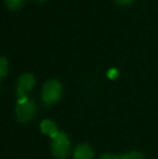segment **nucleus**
<instances>
[{
    "instance_id": "obj_1",
    "label": "nucleus",
    "mask_w": 158,
    "mask_h": 159,
    "mask_svg": "<svg viewBox=\"0 0 158 159\" xmlns=\"http://www.w3.org/2000/svg\"><path fill=\"white\" fill-rule=\"evenodd\" d=\"M51 151H52L53 156L59 159H64L67 157L70 151V142L67 134L60 131L57 135L52 139Z\"/></svg>"
},
{
    "instance_id": "obj_2",
    "label": "nucleus",
    "mask_w": 158,
    "mask_h": 159,
    "mask_svg": "<svg viewBox=\"0 0 158 159\" xmlns=\"http://www.w3.org/2000/svg\"><path fill=\"white\" fill-rule=\"evenodd\" d=\"M62 95V86L57 80L51 79L44 84L42 88V100L47 105L57 102Z\"/></svg>"
},
{
    "instance_id": "obj_3",
    "label": "nucleus",
    "mask_w": 158,
    "mask_h": 159,
    "mask_svg": "<svg viewBox=\"0 0 158 159\" xmlns=\"http://www.w3.org/2000/svg\"><path fill=\"white\" fill-rule=\"evenodd\" d=\"M35 86V77L32 74H23L17 80L16 96L17 103H23L28 100L27 94Z\"/></svg>"
},
{
    "instance_id": "obj_4",
    "label": "nucleus",
    "mask_w": 158,
    "mask_h": 159,
    "mask_svg": "<svg viewBox=\"0 0 158 159\" xmlns=\"http://www.w3.org/2000/svg\"><path fill=\"white\" fill-rule=\"evenodd\" d=\"M35 113H36V105L32 100H27L23 103H17L15 107V116L20 122L30 121Z\"/></svg>"
},
{
    "instance_id": "obj_5",
    "label": "nucleus",
    "mask_w": 158,
    "mask_h": 159,
    "mask_svg": "<svg viewBox=\"0 0 158 159\" xmlns=\"http://www.w3.org/2000/svg\"><path fill=\"white\" fill-rule=\"evenodd\" d=\"M40 130H41L42 133L50 136L51 139L56 136L57 133L60 132L59 130H57V127H56V125L54 124V121H52V120H50V119L42 120L41 124H40Z\"/></svg>"
},
{
    "instance_id": "obj_6",
    "label": "nucleus",
    "mask_w": 158,
    "mask_h": 159,
    "mask_svg": "<svg viewBox=\"0 0 158 159\" xmlns=\"http://www.w3.org/2000/svg\"><path fill=\"white\" fill-rule=\"evenodd\" d=\"M75 159H92L93 149L88 144H80L76 147L74 152Z\"/></svg>"
},
{
    "instance_id": "obj_7",
    "label": "nucleus",
    "mask_w": 158,
    "mask_h": 159,
    "mask_svg": "<svg viewBox=\"0 0 158 159\" xmlns=\"http://www.w3.org/2000/svg\"><path fill=\"white\" fill-rule=\"evenodd\" d=\"M119 159H145L141 153L138 152H131V153H126L119 156Z\"/></svg>"
},
{
    "instance_id": "obj_8",
    "label": "nucleus",
    "mask_w": 158,
    "mask_h": 159,
    "mask_svg": "<svg viewBox=\"0 0 158 159\" xmlns=\"http://www.w3.org/2000/svg\"><path fill=\"white\" fill-rule=\"evenodd\" d=\"M24 0H6V4L10 10H16L20 9L23 4Z\"/></svg>"
},
{
    "instance_id": "obj_9",
    "label": "nucleus",
    "mask_w": 158,
    "mask_h": 159,
    "mask_svg": "<svg viewBox=\"0 0 158 159\" xmlns=\"http://www.w3.org/2000/svg\"><path fill=\"white\" fill-rule=\"evenodd\" d=\"M8 62H7L6 57H0V77L3 78L6 76L7 71H8Z\"/></svg>"
},
{
    "instance_id": "obj_10",
    "label": "nucleus",
    "mask_w": 158,
    "mask_h": 159,
    "mask_svg": "<svg viewBox=\"0 0 158 159\" xmlns=\"http://www.w3.org/2000/svg\"><path fill=\"white\" fill-rule=\"evenodd\" d=\"M117 75H118V71H117L116 69H111L107 73V76L110 78H112V79H115V78L117 77Z\"/></svg>"
},
{
    "instance_id": "obj_11",
    "label": "nucleus",
    "mask_w": 158,
    "mask_h": 159,
    "mask_svg": "<svg viewBox=\"0 0 158 159\" xmlns=\"http://www.w3.org/2000/svg\"><path fill=\"white\" fill-rule=\"evenodd\" d=\"M100 159H119V156L112 155V154H105V155H103Z\"/></svg>"
},
{
    "instance_id": "obj_12",
    "label": "nucleus",
    "mask_w": 158,
    "mask_h": 159,
    "mask_svg": "<svg viewBox=\"0 0 158 159\" xmlns=\"http://www.w3.org/2000/svg\"><path fill=\"white\" fill-rule=\"evenodd\" d=\"M118 4H121V6H126V4H130L133 0H115Z\"/></svg>"
},
{
    "instance_id": "obj_13",
    "label": "nucleus",
    "mask_w": 158,
    "mask_h": 159,
    "mask_svg": "<svg viewBox=\"0 0 158 159\" xmlns=\"http://www.w3.org/2000/svg\"><path fill=\"white\" fill-rule=\"evenodd\" d=\"M38 1H44V0H38Z\"/></svg>"
}]
</instances>
